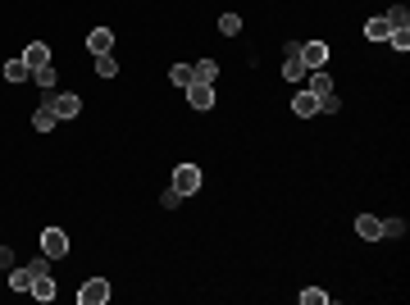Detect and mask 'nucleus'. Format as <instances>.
I'll use <instances>...</instances> for the list:
<instances>
[{
	"instance_id": "9",
	"label": "nucleus",
	"mask_w": 410,
	"mask_h": 305,
	"mask_svg": "<svg viewBox=\"0 0 410 305\" xmlns=\"http://www.w3.org/2000/svg\"><path fill=\"white\" fill-rule=\"evenodd\" d=\"M306 73H310V69L301 64V55H296V46H287V60H282V77H287V82L296 87V82H306Z\"/></svg>"
},
{
	"instance_id": "5",
	"label": "nucleus",
	"mask_w": 410,
	"mask_h": 305,
	"mask_svg": "<svg viewBox=\"0 0 410 305\" xmlns=\"http://www.w3.org/2000/svg\"><path fill=\"white\" fill-rule=\"evenodd\" d=\"M173 187H178L182 196L201 191V169H196V164H178V169H173Z\"/></svg>"
},
{
	"instance_id": "11",
	"label": "nucleus",
	"mask_w": 410,
	"mask_h": 305,
	"mask_svg": "<svg viewBox=\"0 0 410 305\" xmlns=\"http://www.w3.org/2000/svg\"><path fill=\"white\" fill-rule=\"evenodd\" d=\"M356 232L365 237V242H378V237H383V219H374V215H360V219H356Z\"/></svg>"
},
{
	"instance_id": "14",
	"label": "nucleus",
	"mask_w": 410,
	"mask_h": 305,
	"mask_svg": "<svg viewBox=\"0 0 410 305\" xmlns=\"http://www.w3.org/2000/svg\"><path fill=\"white\" fill-rule=\"evenodd\" d=\"M392 37V27H387V19L378 14V19H365V41H387Z\"/></svg>"
},
{
	"instance_id": "13",
	"label": "nucleus",
	"mask_w": 410,
	"mask_h": 305,
	"mask_svg": "<svg viewBox=\"0 0 410 305\" xmlns=\"http://www.w3.org/2000/svg\"><path fill=\"white\" fill-rule=\"evenodd\" d=\"M310 91H315V96H319V101H324V96H333V77H328V73H324V69H310Z\"/></svg>"
},
{
	"instance_id": "28",
	"label": "nucleus",
	"mask_w": 410,
	"mask_h": 305,
	"mask_svg": "<svg viewBox=\"0 0 410 305\" xmlns=\"http://www.w3.org/2000/svg\"><path fill=\"white\" fill-rule=\"evenodd\" d=\"M27 269H32V278H37V273H51V255H37Z\"/></svg>"
},
{
	"instance_id": "26",
	"label": "nucleus",
	"mask_w": 410,
	"mask_h": 305,
	"mask_svg": "<svg viewBox=\"0 0 410 305\" xmlns=\"http://www.w3.org/2000/svg\"><path fill=\"white\" fill-rule=\"evenodd\" d=\"M178 201H182V191H178V187H169L165 196H160V205H165V210H178Z\"/></svg>"
},
{
	"instance_id": "3",
	"label": "nucleus",
	"mask_w": 410,
	"mask_h": 305,
	"mask_svg": "<svg viewBox=\"0 0 410 305\" xmlns=\"http://www.w3.org/2000/svg\"><path fill=\"white\" fill-rule=\"evenodd\" d=\"M296 55H301L306 69H328V46H324V41H301Z\"/></svg>"
},
{
	"instance_id": "29",
	"label": "nucleus",
	"mask_w": 410,
	"mask_h": 305,
	"mask_svg": "<svg viewBox=\"0 0 410 305\" xmlns=\"http://www.w3.org/2000/svg\"><path fill=\"white\" fill-rule=\"evenodd\" d=\"M319 110H328V114H337V110H342V101H337V91H333V96H324V101H319Z\"/></svg>"
},
{
	"instance_id": "20",
	"label": "nucleus",
	"mask_w": 410,
	"mask_h": 305,
	"mask_svg": "<svg viewBox=\"0 0 410 305\" xmlns=\"http://www.w3.org/2000/svg\"><path fill=\"white\" fill-rule=\"evenodd\" d=\"M55 123H60V119H55L51 110H46V105H37V114H32V127H37V132H51Z\"/></svg>"
},
{
	"instance_id": "25",
	"label": "nucleus",
	"mask_w": 410,
	"mask_h": 305,
	"mask_svg": "<svg viewBox=\"0 0 410 305\" xmlns=\"http://www.w3.org/2000/svg\"><path fill=\"white\" fill-rule=\"evenodd\" d=\"M406 232V219H383V237H401Z\"/></svg>"
},
{
	"instance_id": "18",
	"label": "nucleus",
	"mask_w": 410,
	"mask_h": 305,
	"mask_svg": "<svg viewBox=\"0 0 410 305\" xmlns=\"http://www.w3.org/2000/svg\"><path fill=\"white\" fill-rule=\"evenodd\" d=\"M32 287V269H10V292H27Z\"/></svg>"
},
{
	"instance_id": "1",
	"label": "nucleus",
	"mask_w": 410,
	"mask_h": 305,
	"mask_svg": "<svg viewBox=\"0 0 410 305\" xmlns=\"http://www.w3.org/2000/svg\"><path fill=\"white\" fill-rule=\"evenodd\" d=\"M46 110H51L55 119H77V110H82V101H77L73 91H46Z\"/></svg>"
},
{
	"instance_id": "27",
	"label": "nucleus",
	"mask_w": 410,
	"mask_h": 305,
	"mask_svg": "<svg viewBox=\"0 0 410 305\" xmlns=\"http://www.w3.org/2000/svg\"><path fill=\"white\" fill-rule=\"evenodd\" d=\"M387 41H392V51H401V55L410 51V32H392V37H387Z\"/></svg>"
},
{
	"instance_id": "12",
	"label": "nucleus",
	"mask_w": 410,
	"mask_h": 305,
	"mask_svg": "<svg viewBox=\"0 0 410 305\" xmlns=\"http://www.w3.org/2000/svg\"><path fill=\"white\" fill-rule=\"evenodd\" d=\"M27 296H37V301H55V278H51V273H37L32 287H27Z\"/></svg>"
},
{
	"instance_id": "7",
	"label": "nucleus",
	"mask_w": 410,
	"mask_h": 305,
	"mask_svg": "<svg viewBox=\"0 0 410 305\" xmlns=\"http://www.w3.org/2000/svg\"><path fill=\"white\" fill-rule=\"evenodd\" d=\"M292 114L296 119H315V114H319V96H315V91H296V96H292Z\"/></svg>"
},
{
	"instance_id": "2",
	"label": "nucleus",
	"mask_w": 410,
	"mask_h": 305,
	"mask_svg": "<svg viewBox=\"0 0 410 305\" xmlns=\"http://www.w3.org/2000/svg\"><path fill=\"white\" fill-rule=\"evenodd\" d=\"M41 255L64 260V255H69V232L64 228H41Z\"/></svg>"
},
{
	"instance_id": "4",
	"label": "nucleus",
	"mask_w": 410,
	"mask_h": 305,
	"mask_svg": "<svg viewBox=\"0 0 410 305\" xmlns=\"http://www.w3.org/2000/svg\"><path fill=\"white\" fill-rule=\"evenodd\" d=\"M182 91H187L192 110H215V82H192V87H182Z\"/></svg>"
},
{
	"instance_id": "8",
	"label": "nucleus",
	"mask_w": 410,
	"mask_h": 305,
	"mask_svg": "<svg viewBox=\"0 0 410 305\" xmlns=\"http://www.w3.org/2000/svg\"><path fill=\"white\" fill-rule=\"evenodd\" d=\"M87 51L91 55H110L114 51V32H110V27H91L87 32Z\"/></svg>"
},
{
	"instance_id": "30",
	"label": "nucleus",
	"mask_w": 410,
	"mask_h": 305,
	"mask_svg": "<svg viewBox=\"0 0 410 305\" xmlns=\"http://www.w3.org/2000/svg\"><path fill=\"white\" fill-rule=\"evenodd\" d=\"M0 269H14V251H5V246H0Z\"/></svg>"
},
{
	"instance_id": "24",
	"label": "nucleus",
	"mask_w": 410,
	"mask_h": 305,
	"mask_svg": "<svg viewBox=\"0 0 410 305\" xmlns=\"http://www.w3.org/2000/svg\"><path fill=\"white\" fill-rule=\"evenodd\" d=\"M328 301V292H319V287H306V292H301V305H324Z\"/></svg>"
},
{
	"instance_id": "23",
	"label": "nucleus",
	"mask_w": 410,
	"mask_h": 305,
	"mask_svg": "<svg viewBox=\"0 0 410 305\" xmlns=\"http://www.w3.org/2000/svg\"><path fill=\"white\" fill-rule=\"evenodd\" d=\"M96 73H101V77H114V73H119L114 55H96Z\"/></svg>"
},
{
	"instance_id": "21",
	"label": "nucleus",
	"mask_w": 410,
	"mask_h": 305,
	"mask_svg": "<svg viewBox=\"0 0 410 305\" xmlns=\"http://www.w3.org/2000/svg\"><path fill=\"white\" fill-rule=\"evenodd\" d=\"M219 32H224V37H237V32H242V19H237V14H224V19H219Z\"/></svg>"
},
{
	"instance_id": "16",
	"label": "nucleus",
	"mask_w": 410,
	"mask_h": 305,
	"mask_svg": "<svg viewBox=\"0 0 410 305\" xmlns=\"http://www.w3.org/2000/svg\"><path fill=\"white\" fill-rule=\"evenodd\" d=\"M215 77H219V64H215V60L192 64V82H215Z\"/></svg>"
},
{
	"instance_id": "19",
	"label": "nucleus",
	"mask_w": 410,
	"mask_h": 305,
	"mask_svg": "<svg viewBox=\"0 0 410 305\" xmlns=\"http://www.w3.org/2000/svg\"><path fill=\"white\" fill-rule=\"evenodd\" d=\"M169 82H173V87H192V64H173V69H169Z\"/></svg>"
},
{
	"instance_id": "15",
	"label": "nucleus",
	"mask_w": 410,
	"mask_h": 305,
	"mask_svg": "<svg viewBox=\"0 0 410 305\" xmlns=\"http://www.w3.org/2000/svg\"><path fill=\"white\" fill-rule=\"evenodd\" d=\"M383 19H387V27H392V32H410V14H406V5H392Z\"/></svg>"
},
{
	"instance_id": "22",
	"label": "nucleus",
	"mask_w": 410,
	"mask_h": 305,
	"mask_svg": "<svg viewBox=\"0 0 410 305\" xmlns=\"http://www.w3.org/2000/svg\"><path fill=\"white\" fill-rule=\"evenodd\" d=\"M32 77H37V87H41V91H55V64H46V69H37Z\"/></svg>"
},
{
	"instance_id": "6",
	"label": "nucleus",
	"mask_w": 410,
	"mask_h": 305,
	"mask_svg": "<svg viewBox=\"0 0 410 305\" xmlns=\"http://www.w3.org/2000/svg\"><path fill=\"white\" fill-rule=\"evenodd\" d=\"M77 301H82V305H105V301H110V282H105V278H87V282H82V292H77Z\"/></svg>"
},
{
	"instance_id": "17",
	"label": "nucleus",
	"mask_w": 410,
	"mask_h": 305,
	"mask_svg": "<svg viewBox=\"0 0 410 305\" xmlns=\"http://www.w3.org/2000/svg\"><path fill=\"white\" fill-rule=\"evenodd\" d=\"M5 77H10V82H27V77H32V69H27V64H23V55H19V60H10V64H5Z\"/></svg>"
},
{
	"instance_id": "10",
	"label": "nucleus",
	"mask_w": 410,
	"mask_h": 305,
	"mask_svg": "<svg viewBox=\"0 0 410 305\" xmlns=\"http://www.w3.org/2000/svg\"><path fill=\"white\" fill-rule=\"evenodd\" d=\"M23 64L32 69V73H37V69H46V64H51V46H46V41H32V46L23 51Z\"/></svg>"
}]
</instances>
